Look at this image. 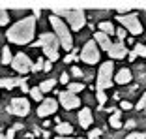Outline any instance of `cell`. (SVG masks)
<instances>
[{
	"label": "cell",
	"instance_id": "obj_43",
	"mask_svg": "<svg viewBox=\"0 0 146 139\" xmlns=\"http://www.w3.org/2000/svg\"><path fill=\"white\" fill-rule=\"evenodd\" d=\"M28 139H32V137H28Z\"/></svg>",
	"mask_w": 146,
	"mask_h": 139
},
{
	"label": "cell",
	"instance_id": "obj_32",
	"mask_svg": "<svg viewBox=\"0 0 146 139\" xmlns=\"http://www.w3.org/2000/svg\"><path fill=\"white\" fill-rule=\"evenodd\" d=\"M131 107H133V105L129 104V102H125V100L120 102V109H124V111H127V109H131Z\"/></svg>",
	"mask_w": 146,
	"mask_h": 139
},
{
	"label": "cell",
	"instance_id": "obj_5",
	"mask_svg": "<svg viewBox=\"0 0 146 139\" xmlns=\"http://www.w3.org/2000/svg\"><path fill=\"white\" fill-rule=\"evenodd\" d=\"M118 21L122 23V28H124L125 32H129V34H142V25L141 21H139L137 13H124V15H118Z\"/></svg>",
	"mask_w": 146,
	"mask_h": 139
},
{
	"label": "cell",
	"instance_id": "obj_13",
	"mask_svg": "<svg viewBox=\"0 0 146 139\" xmlns=\"http://www.w3.org/2000/svg\"><path fill=\"white\" fill-rule=\"evenodd\" d=\"M94 41H96V45H98V49H103V51H109V47L112 45L111 38H109L107 34H103V32H99V30L94 34Z\"/></svg>",
	"mask_w": 146,
	"mask_h": 139
},
{
	"label": "cell",
	"instance_id": "obj_8",
	"mask_svg": "<svg viewBox=\"0 0 146 139\" xmlns=\"http://www.w3.org/2000/svg\"><path fill=\"white\" fill-rule=\"evenodd\" d=\"M8 111L11 115H17V117H26V115L30 113V104H28L26 98H13Z\"/></svg>",
	"mask_w": 146,
	"mask_h": 139
},
{
	"label": "cell",
	"instance_id": "obj_33",
	"mask_svg": "<svg viewBox=\"0 0 146 139\" xmlns=\"http://www.w3.org/2000/svg\"><path fill=\"white\" fill-rule=\"evenodd\" d=\"M71 75H73V77H82V72L77 68V66H75V68L71 70Z\"/></svg>",
	"mask_w": 146,
	"mask_h": 139
},
{
	"label": "cell",
	"instance_id": "obj_40",
	"mask_svg": "<svg viewBox=\"0 0 146 139\" xmlns=\"http://www.w3.org/2000/svg\"><path fill=\"white\" fill-rule=\"evenodd\" d=\"M56 139H73V137H60V135H58V137H56Z\"/></svg>",
	"mask_w": 146,
	"mask_h": 139
},
{
	"label": "cell",
	"instance_id": "obj_27",
	"mask_svg": "<svg viewBox=\"0 0 146 139\" xmlns=\"http://www.w3.org/2000/svg\"><path fill=\"white\" fill-rule=\"evenodd\" d=\"M96 96H98V102H99V107H103V105H105V102H107V94H105V92H103V90H98V94H96Z\"/></svg>",
	"mask_w": 146,
	"mask_h": 139
},
{
	"label": "cell",
	"instance_id": "obj_22",
	"mask_svg": "<svg viewBox=\"0 0 146 139\" xmlns=\"http://www.w3.org/2000/svg\"><path fill=\"white\" fill-rule=\"evenodd\" d=\"M11 58H13V55L9 51V47H4L2 49V64H11Z\"/></svg>",
	"mask_w": 146,
	"mask_h": 139
},
{
	"label": "cell",
	"instance_id": "obj_36",
	"mask_svg": "<svg viewBox=\"0 0 146 139\" xmlns=\"http://www.w3.org/2000/svg\"><path fill=\"white\" fill-rule=\"evenodd\" d=\"M43 70H45V72H51V70H52V62H43Z\"/></svg>",
	"mask_w": 146,
	"mask_h": 139
},
{
	"label": "cell",
	"instance_id": "obj_37",
	"mask_svg": "<svg viewBox=\"0 0 146 139\" xmlns=\"http://www.w3.org/2000/svg\"><path fill=\"white\" fill-rule=\"evenodd\" d=\"M127 58H129V60H135V58H137V53H135V51L127 53Z\"/></svg>",
	"mask_w": 146,
	"mask_h": 139
},
{
	"label": "cell",
	"instance_id": "obj_29",
	"mask_svg": "<svg viewBox=\"0 0 146 139\" xmlns=\"http://www.w3.org/2000/svg\"><path fill=\"white\" fill-rule=\"evenodd\" d=\"M114 34L118 36V39H120V43H124V38H125V34H127V32H125L124 28H118V30H114Z\"/></svg>",
	"mask_w": 146,
	"mask_h": 139
},
{
	"label": "cell",
	"instance_id": "obj_25",
	"mask_svg": "<svg viewBox=\"0 0 146 139\" xmlns=\"http://www.w3.org/2000/svg\"><path fill=\"white\" fill-rule=\"evenodd\" d=\"M8 21H9V15H8V11H6V9H0V26L8 25Z\"/></svg>",
	"mask_w": 146,
	"mask_h": 139
},
{
	"label": "cell",
	"instance_id": "obj_2",
	"mask_svg": "<svg viewBox=\"0 0 146 139\" xmlns=\"http://www.w3.org/2000/svg\"><path fill=\"white\" fill-rule=\"evenodd\" d=\"M51 21V26H52V34L56 36L58 39V43L64 47V51H73V38L69 34V28L60 17H56V15H51L49 17Z\"/></svg>",
	"mask_w": 146,
	"mask_h": 139
},
{
	"label": "cell",
	"instance_id": "obj_14",
	"mask_svg": "<svg viewBox=\"0 0 146 139\" xmlns=\"http://www.w3.org/2000/svg\"><path fill=\"white\" fill-rule=\"evenodd\" d=\"M94 122V117H92V111L88 107L81 109L79 111V124H81L82 128H90V124Z\"/></svg>",
	"mask_w": 146,
	"mask_h": 139
},
{
	"label": "cell",
	"instance_id": "obj_6",
	"mask_svg": "<svg viewBox=\"0 0 146 139\" xmlns=\"http://www.w3.org/2000/svg\"><path fill=\"white\" fill-rule=\"evenodd\" d=\"M112 70H114V64H112V62L101 64L99 74H98V81H96L98 90H107V88L112 87Z\"/></svg>",
	"mask_w": 146,
	"mask_h": 139
},
{
	"label": "cell",
	"instance_id": "obj_7",
	"mask_svg": "<svg viewBox=\"0 0 146 139\" xmlns=\"http://www.w3.org/2000/svg\"><path fill=\"white\" fill-rule=\"evenodd\" d=\"M81 60L86 62V64H98L99 62V49H98L94 39L84 43V47L81 51Z\"/></svg>",
	"mask_w": 146,
	"mask_h": 139
},
{
	"label": "cell",
	"instance_id": "obj_9",
	"mask_svg": "<svg viewBox=\"0 0 146 139\" xmlns=\"http://www.w3.org/2000/svg\"><path fill=\"white\" fill-rule=\"evenodd\" d=\"M11 68L15 70V72H19V74H28L32 70V62L25 53H17V55L11 58Z\"/></svg>",
	"mask_w": 146,
	"mask_h": 139
},
{
	"label": "cell",
	"instance_id": "obj_10",
	"mask_svg": "<svg viewBox=\"0 0 146 139\" xmlns=\"http://www.w3.org/2000/svg\"><path fill=\"white\" fill-rule=\"evenodd\" d=\"M58 100H60V104H62V107H64V109H77L79 105H81L79 96L69 94L68 90H66V92H58Z\"/></svg>",
	"mask_w": 146,
	"mask_h": 139
},
{
	"label": "cell",
	"instance_id": "obj_23",
	"mask_svg": "<svg viewBox=\"0 0 146 139\" xmlns=\"http://www.w3.org/2000/svg\"><path fill=\"white\" fill-rule=\"evenodd\" d=\"M28 92H30V96H32V98H34L36 102H41V100H43V94H41V92H39V88H38V87L30 88V90H28Z\"/></svg>",
	"mask_w": 146,
	"mask_h": 139
},
{
	"label": "cell",
	"instance_id": "obj_15",
	"mask_svg": "<svg viewBox=\"0 0 146 139\" xmlns=\"http://www.w3.org/2000/svg\"><path fill=\"white\" fill-rule=\"evenodd\" d=\"M116 83L118 85H127V83H131V72H129L127 68H122L118 74H116Z\"/></svg>",
	"mask_w": 146,
	"mask_h": 139
},
{
	"label": "cell",
	"instance_id": "obj_31",
	"mask_svg": "<svg viewBox=\"0 0 146 139\" xmlns=\"http://www.w3.org/2000/svg\"><path fill=\"white\" fill-rule=\"evenodd\" d=\"M144 105H146V92L141 96V100H139V104H137V109H144Z\"/></svg>",
	"mask_w": 146,
	"mask_h": 139
},
{
	"label": "cell",
	"instance_id": "obj_19",
	"mask_svg": "<svg viewBox=\"0 0 146 139\" xmlns=\"http://www.w3.org/2000/svg\"><path fill=\"white\" fill-rule=\"evenodd\" d=\"M120 115H122V111H114V113L111 115V118H109V124H111L112 128H122L124 124L120 122Z\"/></svg>",
	"mask_w": 146,
	"mask_h": 139
},
{
	"label": "cell",
	"instance_id": "obj_34",
	"mask_svg": "<svg viewBox=\"0 0 146 139\" xmlns=\"http://www.w3.org/2000/svg\"><path fill=\"white\" fill-rule=\"evenodd\" d=\"M15 137V130H13V128H9L8 132H6V139H13Z\"/></svg>",
	"mask_w": 146,
	"mask_h": 139
},
{
	"label": "cell",
	"instance_id": "obj_3",
	"mask_svg": "<svg viewBox=\"0 0 146 139\" xmlns=\"http://www.w3.org/2000/svg\"><path fill=\"white\" fill-rule=\"evenodd\" d=\"M52 15H56V17L64 15V17L69 21V25H71V30H75V32H79L82 26L86 25V13L82 11V9H62V8H54V9H52Z\"/></svg>",
	"mask_w": 146,
	"mask_h": 139
},
{
	"label": "cell",
	"instance_id": "obj_26",
	"mask_svg": "<svg viewBox=\"0 0 146 139\" xmlns=\"http://www.w3.org/2000/svg\"><path fill=\"white\" fill-rule=\"evenodd\" d=\"M133 51L137 53V57H146V45H142V43L135 45V49H133Z\"/></svg>",
	"mask_w": 146,
	"mask_h": 139
},
{
	"label": "cell",
	"instance_id": "obj_18",
	"mask_svg": "<svg viewBox=\"0 0 146 139\" xmlns=\"http://www.w3.org/2000/svg\"><path fill=\"white\" fill-rule=\"evenodd\" d=\"M82 90H84V85H82V83H71V81L68 83V92L69 94L77 96L79 92H82Z\"/></svg>",
	"mask_w": 146,
	"mask_h": 139
},
{
	"label": "cell",
	"instance_id": "obj_35",
	"mask_svg": "<svg viewBox=\"0 0 146 139\" xmlns=\"http://www.w3.org/2000/svg\"><path fill=\"white\" fill-rule=\"evenodd\" d=\"M60 83L68 85V83H69V75H68V74H62V75H60Z\"/></svg>",
	"mask_w": 146,
	"mask_h": 139
},
{
	"label": "cell",
	"instance_id": "obj_24",
	"mask_svg": "<svg viewBox=\"0 0 146 139\" xmlns=\"http://www.w3.org/2000/svg\"><path fill=\"white\" fill-rule=\"evenodd\" d=\"M125 139H146V134L144 132H131V134H127Z\"/></svg>",
	"mask_w": 146,
	"mask_h": 139
},
{
	"label": "cell",
	"instance_id": "obj_20",
	"mask_svg": "<svg viewBox=\"0 0 146 139\" xmlns=\"http://www.w3.org/2000/svg\"><path fill=\"white\" fill-rule=\"evenodd\" d=\"M38 88H39V92H41V94H45V92L52 90V88H54V79H47V81H43Z\"/></svg>",
	"mask_w": 146,
	"mask_h": 139
},
{
	"label": "cell",
	"instance_id": "obj_1",
	"mask_svg": "<svg viewBox=\"0 0 146 139\" xmlns=\"http://www.w3.org/2000/svg\"><path fill=\"white\" fill-rule=\"evenodd\" d=\"M34 32H36V19L34 17H26L23 21L15 23L8 30V41L11 43H17V45H25V43H30L34 39Z\"/></svg>",
	"mask_w": 146,
	"mask_h": 139
},
{
	"label": "cell",
	"instance_id": "obj_17",
	"mask_svg": "<svg viewBox=\"0 0 146 139\" xmlns=\"http://www.w3.org/2000/svg\"><path fill=\"white\" fill-rule=\"evenodd\" d=\"M99 32H103V34H107L109 38H111V34H114V26L109 21H101L99 23Z\"/></svg>",
	"mask_w": 146,
	"mask_h": 139
},
{
	"label": "cell",
	"instance_id": "obj_4",
	"mask_svg": "<svg viewBox=\"0 0 146 139\" xmlns=\"http://www.w3.org/2000/svg\"><path fill=\"white\" fill-rule=\"evenodd\" d=\"M39 43H41V49L45 53V57L49 58V62L58 60V47H60V43H58V39H56V36L52 32H45V34L39 36Z\"/></svg>",
	"mask_w": 146,
	"mask_h": 139
},
{
	"label": "cell",
	"instance_id": "obj_41",
	"mask_svg": "<svg viewBox=\"0 0 146 139\" xmlns=\"http://www.w3.org/2000/svg\"><path fill=\"white\" fill-rule=\"evenodd\" d=\"M0 139H6V135H4V134H2V132H0Z\"/></svg>",
	"mask_w": 146,
	"mask_h": 139
},
{
	"label": "cell",
	"instance_id": "obj_21",
	"mask_svg": "<svg viewBox=\"0 0 146 139\" xmlns=\"http://www.w3.org/2000/svg\"><path fill=\"white\" fill-rule=\"evenodd\" d=\"M13 87H15V79H11V77L0 79V88H13Z\"/></svg>",
	"mask_w": 146,
	"mask_h": 139
},
{
	"label": "cell",
	"instance_id": "obj_12",
	"mask_svg": "<svg viewBox=\"0 0 146 139\" xmlns=\"http://www.w3.org/2000/svg\"><path fill=\"white\" fill-rule=\"evenodd\" d=\"M109 57L111 58H124V57H127V47H125V43H120V41H118V43H112L111 47H109Z\"/></svg>",
	"mask_w": 146,
	"mask_h": 139
},
{
	"label": "cell",
	"instance_id": "obj_16",
	"mask_svg": "<svg viewBox=\"0 0 146 139\" xmlns=\"http://www.w3.org/2000/svg\"><path fill=\"white\" fill-rule=\"evenodd\" d=\"M56 132L60 137H69L73 134V126L68 124V122H60V124H56Z\"/></svg>",
	"mask_w": 146,
	"mask_h": 139
},
{
	"label": "cell",
	"instance_id": "obj_39",
	"mask_svg": "<svg viewBox=\"0 0 146 139\" xmlns=\"http://www.w3.org/2000/svg\"><path fill=\"white\" fill-rule=\"evenodd\" d=\"M39 15H41V9L36 8V9H34V15H32V17H39Z\"/></svg>",
	"mask_w": 146,
	"mask_h": 139
},
{
	"label": "cell",
	"instance_id": "obj_38",
	"mask_svg": "<svg viewBox=\"0 0 146 139\" xmlns=\"http://www.w3.org/2000/svg\"><path fill=\"white\" fill-rule=\"evenodd\" d=\"M124 126H125V128H133V126H135V120H127Z\"/></svg>",
	"mask_w": 146,
	"mask_h": 139
},
{
	"label": "cell",
	"instance_id": "obj_30",
	"mask_svg": "<svg viewBox=\"0 0 146 139\" xmlns=\"http://www.w3.org/2000/svg\"><path fill=\"white\" fill-rule=\"evenodd\" d=\"M99 135H101V130H99V128H96V130H90V134H88V139H98Z\"/></svg>",
	"mask_w": 146,
	"mask_h": 139
},
{
	"label": "cell",
	"instance_id": "obj_42",
	"mask_svg": "<svg viewBox=\"0 0 146 139\" xmlns=\"http://www.w3.org/2000/svg\"><path fill=\"white\" fill-rule=\"evenodd\" d=\"M144 111H146V105H144Z\"/></svg>",
	"mask_w": 146,
	"mask_h": 139
},
{
	"label": "cell",
	"instance_id": "obj_11",
	"mask_svg": "<svg viewBox=\"0 0 146 139\" xmlns=\"http://www.w3.org/2000/svg\"><path fill=\"white\" fill-rule=\"evenodd\" d=\"M56 109H58V102L52 100V98H45V100H41V104L38 107V115L39 117H49V115L56 113Z\"/></svg>",
	"mask_w": 146,
	"mask_h": 139
},
{
	"label": "cell",
	"instance_id": "obj_28",
	"mask_svg": "<svg viewBox=\"0 0 146 139\" xmlns=\"http://www.w3.org/2000/svg\"><path fill=\"white\" fill-rule=\"evenodd\" d=\"M39 70H43V58H38V60H36V64H32V70H30V72H39Z\"/></svg>",
	"mask_w": 146,
	"mask_h": 139
}]
</instances>
